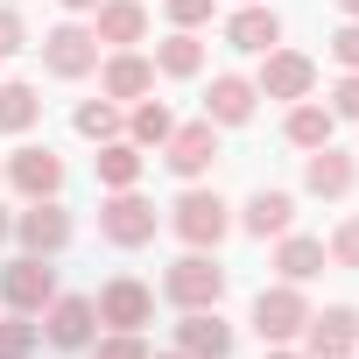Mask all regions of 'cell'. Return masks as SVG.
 <instances>
[{
	"label": "cell",
	"mask_w": 359,
	"mask_h": 359,
	"mask_svg": "<svg viewBox=\"0 0 359 359\" xmlns=\"http://www.w3.org/2000/svg\"><path fill=\"white\" fill-rule=\"evenodd\" d=\"M303 345H310V359H352V345H359V310L331 303L324 317L303 324Z\"/></svg>",
	"instance_id": "8fae6325"
},
{
	"label": "cell",
	"mask_w": 359,
	"mask_h": 359,
	"mask_svg": "<svg viewBox=\"0 0 359 359\" xmlns=\"http://www.w3.org/2000/svg\"><path fill=\"white\" fill-rule=\"evenodd\" d=\"M352 352H359V345H352Z\"/></svg>",
	"instance_id": "60d3db41"
},
{
	"label": "cell",
	"mask_w": 359,
	"mask_h": 359,
	"mask_svg": "<svg viewBox=\"0 0 359 359\" xmlns=\"http://www.w3.org/2000/svg\"><path fill=\"white\" fill-rule=\"evenodd\" d=\"M268 359H303V352H289V345H275V352H268Z\"/></svg>",
	"instance_id": "d590c367"
},
{
	"label": "cell",
	"mask_w": 359,
	"mask_h": 359,
	"mask_svg": "<svg viewBox=\"0 0 359 359\" xmlns=\"http://www.w3.org/2000/svg\"><path fill=\"white\" fill-rule=\"evenodd\" d=\"M36 113H43L36 85H0V134H29Z\"/></svg>",
	"instance_id": "d4e9b609"
},
{
	"label": "cell",
	"mask_w": 359,
	"mask_h": 359,
	"mask_svg": "<svg viewBox=\"0 0 359 359\" xmlns=\"http://www.w3.org/2000/svg\"><path fill=\"white\" fill-rule=\"evenodd\" d=\"M43 64H50L57 78H85V71L99 64V36H92V29H78V22H64V29H50V36H43Z\"/></svg>",
	"instance_id": "ba28073f"
},
{
	"label": "cell",
	"mask_w": 359,
	"mask_h": 359,
	"mask_svg": "<svg viewBox=\"0 0 359 359\" xmlns=\"http://www.w3.org/2000/svg\"><path fill=\"white\" fill-rule=\"evenodd\" d=\"M15 50H29V29L15 8H0V57H15Z\"/></svg>",
	"instance_id": "1f68e13d"
},
{
	"label": "cell",
	"mask_w": 359,
	"mask_h": 359,
	"mask_svg": "<svg viewBox=\"0 0 359 359\" xmlns=\"http://www.w3.org/2000/svg\"><path fill=\"white\" fill-rule=\"evenodd\" d=\"M0 296H8V310H22V317L50 310V296H57V268H50V254H22V261H8V268H0Z\"/></svg>",
	"instance_id": "7a4b0ae2"
},
{
	"label": "cell",
	"mask_w": 359,
	"mask_h": 359,
	"mask_svg": "<svg viewBox=\"0 0 359 359\" xmlns=\"http://www.w3.org/2000/svg\"><path fill=\"white\" fill-rule=\"evenodd\" d=\"M155 71H169V78H198V71H205V43H198L191 29H176L169 43H155Z\"/></svg>",
	"instance_id": "7402d4cb"
},
{
	"label": "cell",
	"mask_w": 359,
	"mask_h": 359,
	"mask_svg": "<svg viewBox=\"0 0 359 359\" xmlns=\"http://www.w3.org/2000/svg\"><path fill=\"white\" fill-rule=\"evenodd\" d=\"M8 176H15L22 198H57V191H64V162H57L50 148H22V155L8 162Z\"/></svg>",
	"instance_id": "5bb4252c"
},
{
	"label": "cell",
	"mask_w": 359,
	"mask_h": 359,
	"mask_svg": "<svg viewBox=\"0 0 359 359\" xmlns=\"http://www.w3.org/2000/svg\"><path fill=\"white\" fill-rule=\"evenodd\" d=\"M240 8H247V0H240Z\"/></svg>",
	"instance_id": "ab89813d"
},
{
	"label": "cell",
	"mask_w": 359,
	"mask_h": 359,
	"mask_svg": "<svg viewBox=\"0 0 359 359\" xmlns=\"http://www.w3.org/2000/svg\"><path fill=\"white\" fill-rule=\"evenodd\" d=\"M162 148H169V169H176V176H205L212 155H219V127H212V120H191V127H176Z\"/></svg>",
	"instance_id": "4fadbf2b"
},
{
	"label": "cell",
	"mask_w": 359,
	"mask_h": 359,
	"mask_svg": "<svg viewBox=\"0 0 359 359\" xmlns=\"http://www.w3.org/2000/svg\"><path fill=\"white\" fill-rule=\"evenodd\" d=\"M92 331H99V310H92V296H50V310H43V338H50L57 352H78V345H92Z\"/></svg>",
	"instance_id": "52a82bcc"
},
{
	"label": "cell",
	"mask_w": 359,
	"mask_h": 359,
	"mask_svg": "<svg viewBox=\"0 0 359 359\" xmlns=\"http://www.w3.org/2000/svg\"><path fill=\"white\" fill-rule=\"evenodd\" d=\"M324 254H331L338 268H359V219H345V226L331 233V247H324Z\"/></svg>",
	"instance_id": "f1b7e54d"
},
{
	"label": "cell",
	"mask_w": 359,
	"mask_h": 359,
	"mask_svg": "<svg viewBox=\"0 0 359 359\" xmlns=\"http://www.w3.org/2000/svg\"><path fill=\"white\" fill-rule=\"evenodd\" d=\"M331 113H338V120H359V71H345V78H338V92H331Z\"/></svg>",
	"instance_id": "4dcf8cb0"
},
{
	"label": "cell",
	"mask_w": 359,
	"mask_h": 359,
	"mask_svg": "<svg viewBox=\"0 0 359 359\" xmlns=\"http://www.w3.org/2000/svg\"><path fill=\"white\" fill-rule=\"evenodd\" d=\"M324 240H303V233H282V254H275V268H282V282H310V275H324Z\"/></svg>",
	"instance_id": "44dd1931"
},
{
	"label": "cell",
	"mask_w": 359,
	"mask_h": 359,
	"mask_svg": "<svg viewBox=\"0 0 359 359\" xmlns=\"http://www.w3.org/2000/svg\"><path fill=\"white\" fill-rule=\"evenodd\" d=\"M310 85H317V64L296 57V50H268V64H261V78H254L261 99H310Z\"/></svg>",
	"instance_id": "9c48e42d"
},
{
	"label": "cell",
	"mask_w": 359,
	"mask_h": 359,
	"mask_svg": "<svg viewBox=\"0 0 359 359\" xmlns=\"http://www.w3.org/2000/svg\"><path fill=\"white\" fill-rule=\"evenodd\" d=\"M78 134L85 141H120V113L106 99H92V106H78Z\"/></svg>",
	"instance_id": "4316f807"
},
{
	"label": "cell",
	"mask_w": 359,
	"mask_h": 359,
	"mask_svg": "<svg viewBox=\"0 0 359 359\" xmlns=\"http://www.w3.org/2000/svg\"><path fill=\"white\" fill-rule=\"evenodd\" d=\"M92 15H99V22H92L99 43H120V50H127V43L148 36V8H141V0H99Z\"/></svg>",
	"instance_id": "e0dca14e"
},
{
	"label": "cell",
	"mask_w": 359,
	"mask_h": 359,
	"mask_svg": "<svg viewBox=\"0 0 359 359\" xmlns=\"http://www.w3.org/2000/svg\"><path fill=\"white\" fill-rule=\"evenodd\" d=\"M162 296H169V303H184V310H219V296H226V268H219L205 247H191L184 261L162 275Z\"/></svg>",
	"instance_id": "6da1fadb"
},
{
	"label": "cell",
	"mask_w": 359,
	"mask_h": 359,
	"mask_svg": "<svg viewBox=\"0 0 359 359\" xmlns=\"http://www.w3.org/2000/svg\"><path fill=\"white\" fill-rule=\"evenodd\" d=\"M169 226L184 233V247H219L233 219H226V198L219 191H184V198L169 205Z\"/></svg>",
	"instance_id": "3957f363"
},
{
	"label": "cell",
	"mask_w": 359,
	"mask_h": 359,
	"mask_svg": "<svg viewBox=\"0 0 359 359\" xmlns=\"http://www.w3.org/2000/svg\"><path fill=\"white\" fill-rule=\"evenodd\" d=\"M99 233H106L113 247H141V240H155V205L134 198V191H113V198L99 205Z\"/></svg>",
	"instance_id": "8992f818"
},
{
	"label": "cell",
	"mask_w": 359,
	"mask_h": 359,
	"mask_svg": "<svg viewBox=\"0 0 359 359\" xmlns=\"http://www.w3.org/2000/svg\"><path fill=\"white\" fill-rule=\"evenodd\" d=\"M15 233H22L29 254H64V240H71V212H64L57 198H29V212L15 219Z\"/></svg>",
	"instance_id": "30bf717a"
},
{
	"label": "cell",
	"mask_w": 359,
	"mask_h": 359,
	"mask_svg": "<svg viewBox=\"0 0 359 359\" xmlns=\"http://www.w3.org/2000/svg\"><path fill=\"white\" fill-rule=\"evenodd\" d=\"M99 359H148V345H141L134 331H113V338L99 345Z\"/></svg>",
	"instance_id": "836d02e7"
},
{
	"label": "cell",
	"mask_w": 359,
	"mask_h": 359,
	"mask_svg": "<svg viewBox=\"0 0 359 359\" xmlns=\"http://www.w3.org/2000/svg\"><path fill=\"white\" fill-rule=\"evenodd\" d=\"M303 191H310V198H345V191H352V155H338L331 141L310 148V162H303Z\"/></svg>",
	"instance_id": "2e32d148"
},
{
	"label": "cell",
	"mask_w": 359,
	"mask_h": 359,
	"mask_svg": "<svg viewBox=\"0 0 359 359\" xmlns=\"http://www.w3.org/2000/svg\"><path fill=\"white\" fill-rule=\"evenodd\" d=\"M169 134H176L169 106H162V99H141V106H134V148H162Z\"/></svg>",
	"instance_id": "484cf974"
},
{
	"label": "cell",
	"mask_w": 359,
	"mask_h": 359,
	"mask_svg": "<svg viewBox=\"0 0 359 359\" xmlns=\"http://www.w3.org/2000/svg\"><path fill=\"white\" fill-rule=\"evenodd\" d=\"M254 99H261V92H254L247 78H233V71H226V78H212L205 120H212V127H240V120H254Z\"/></svg>",
	"instance_id": "ac0fdd59"
},
{
	"label": "cell",
	"mask_w": 359,
	"mask_h": 359,
	"mask_svg": "<svg viewBox=\"0 0 359 359\" xmlns=\"http://www.w3.org/2000/svg\"><path fill=\"white\" fill-rule=\"evenodd\" d=\"M212 8H219V0H169V22L176 29H198V22H212Z\"/></svg>",
	"instance_id": "f546056e"
},
{
	"label": "cell",
	"mask_w": 359,
	"mask_h": 359,
	"mask_svg": "<svg viewBox=\"0 0 359 359\" xmlns=\"http://www.w3.org/2000/svg\"><path fill=\"white\" fill-rule=\"evenodd\" d=\"M8 233H15V219H8V212H0V240H8Z\"/></svg>",
	"instance_id": "8d00e7d4"
},
{
	"label": "cell",
	"mask_w": 359,
	"mask_h": 359,
	"mask_svg": "<svg viewBox=\"0 0 359 359\" xmlns=\"http://www.w3.org/2000/svg\"><path fill=\"white\" fill-rule=\"evenodd\" d=\"M176 352L191 359H226L233 352V324L219 310H184V324H176Z\"/></svg>",
	"instance_id": "7c38bea8"
},
{
	"label": "cell",
	"mask_w": 359,
	"mask_h": 359,
	"mask_svg": "<svg viewBox=\"0 0 359 359\" xmlns=\"http://www.w3.org/2000/svg\"><path fill=\"white\" fill-rule=\"evenodd\" d=\"M226 43H233V50H247V57H268V50L282 43V22H275V8H254V0H247V8L226 22Z\"/></svg>",
	"instance_id": "9a60e30c"
},
{
	"label": "cell",
	"mask_w": 359,
	"mask_h": 359,
	"mask_svg": "<svg viewBox=\"0 0 359 359\" xmlns=\"http://www.w3.org/2000/svg\"><path fill=\"white\" fill-rule=\"evenodd\" d=\"M36 338H43V331H36V324L15 310L8 324H0V359H29V352H36Z\"/></svg>",
	"instance_id": "83f0119b"
},
{
	"label": "cell",
	"mask_w": 359,
	"mask_h": 359,
	"mask_svg": "<svg viewBox=\"0 0 359 359\" xmlns=\"http://www.w3.org/2000/svg\"><path fill=\"white\" fill-rule=\"evenodd\" d=\"M331 127H338V113H331V106H310V99H296V106H289V141H296V148H324V141H331Z\"/></svg>",
	"instance_id": "cb8c5ba5"
},
{
	"label": "cell",
	"mask_w": 359,
	"mask_h": 359,
	"mask_svg": "<svg viewBox=\"0 0 359 359\" xmlns=\"http://www.w3.org/2000/svg\"><path fill=\"white\" fill-rule=\"evenodd\" d=\"M303 324H310V303H303V289H296V282H282V289H261V296H254V331H261L268 345H289Z\"/></svg>",
	"instance_id": "277c9868"
},
{
	"label": "cell",
	"mask_w": 359,
	"mask_h": 359,
	"mask_svg": "<svg viewBox=\"0 0 359 359\" xmlns=\"http://www.w3.org/2000/svg\"><path fill=\"white\" fill-rule=\"evenodd\" d=\"M64 8H71V15H92V8H99V0H64Z\"/></svg>",
	"instance_id": "e575fe53"
},
{
	"label": "cell",
	"mask_w": 359,
	"mask_h": 359,
	"mask_svg": "<svg viewBox=\"0 0 359 359\" xmlns=\"http://www.w3.org/2000/svg\"><path fill=\"white\" fill-rule=\"evenodd\" d=\"M289 219H296V198H289V191H254L240 226H247L254 240H282V233H289Z\"/></svg>",
	"instance_id": "d6986e66"
},
{
	"label": "cell",
	"mask_w": 359,
	"mask_h": 359,
	"mask_svg": "<svg viewBox=\"0 0 359 359\" xmlns=\"http://www.w3.org/2000/svg\"><path fill=\"white\" fill-rule=\"evenodd\" d=\"M338 8H345V15H352V22H359V0H338Z\"/></svg>",
	"instance_id": "74e56055"
},
{
	"label": "cell",
	"mask_w": 359,
	"mask_h": 359,
	"mask_svg": "<svg viewBox=\"0 0 359 359\" xmlns=\"http://www.w3.org/2000/svg\"><path fill=\"white\" fill-rule=\"evenodd\" d=\"M99 324H113V331H141L148 317H155V289L148 282H134V275H113L106 289H99Z\"/></svg>",
	"instance_id": "5b68a950"
},
{
	"label": "cell",
	"mask_w": 359,
	"mask_h": 359,
	"mask_svg": "<svg viewBox=\"0 0 359 359\" xmlns=\"http://www.w3.org/2000/svg\"><path fill=\"white\" fill-rule=\"evenodd\" d=\"M155 85V57H134V50H120L113 64H106V99H141Z\"/></svg>",
	"instance_id": "ffe728a7"
},
{
	"label": "cell",
	"mask_w": 359,
	"mask_h": 359,
	"mask_svg": "<svg viewBox=\"0 0 359 359\" xmlns=\"http://www.w3.org/2000/svg\"><path fill=\"white\" fill-rule=\"evenodd\" d=\"M148 359H155V352H148ZM162 359H191V352H162Z\"/></svg>",
	"instance_id": "f35d334b"
},
{
	"label": "cell",
	"mask_w": 359,
	"mask_h": 359,
	"mask_svg": "<svg viewBox=\"0 0 359 359\" xmlns=\"http://www.w3.org/2000/svg\"><path fill=\"white\" fill-rule=\"evenodd\" d=\"M134 176H141V148L134 141H99V184L106 191H134Z\"/></svg>",
	"instance_id": "603a6c76"
},
{
	"label": "cell",
	"mask_w": 359,
	"mask_h": 359,
	"mask_svg": "<svg viewBox=\"0 0 359 359\" xmlns=\"http://www.w3.org/2000/svg\"><path fill=\"white\" fill-rule=\"evenodd\" d=\"M331 57H338L345 71H359V22H345V29L331 36Z\"/></svg>",
	"instance_id": "d6a6232c"
}]
</instances>
